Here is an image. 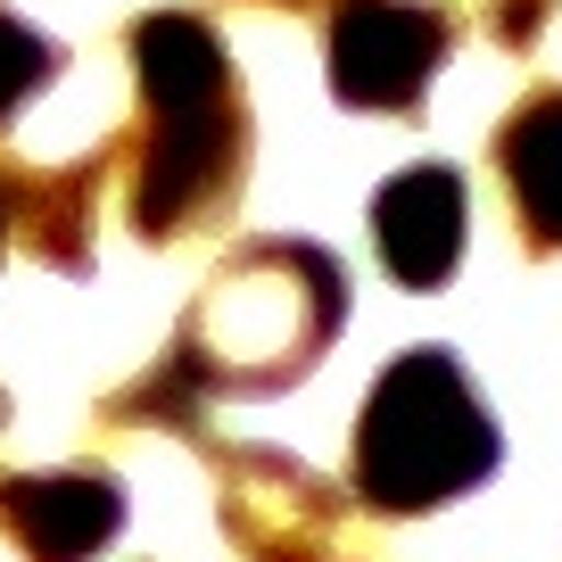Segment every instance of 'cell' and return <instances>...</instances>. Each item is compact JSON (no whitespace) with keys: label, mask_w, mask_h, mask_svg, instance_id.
I'll return each instance as SVG.
<instances>
[{"label":"cell","mask_w":562,"mask_h":562,"mask_svg":"<svg viewBox=\"0 0 562 562\" xmlns=\"http://www.w3.org/2000/svg\"><path fill=\"white\" fill-rule=\"evenodd\" d=\"M348 323V273L315 240H240L199 299L182 306L175 348L158 356L199 405L207 397H273L306 381Z\"/></svg>","instance_id":"7a4b0ae2"},{"label":"cell","mask_w":562,"mask_h":562,"mask_svg":"<svg viewBox=\"0 0 562 562\" xmlns=\"http://www.w3.org/2000/svg\"><path fill=\"white\" fill-rule=\"evenodd\" d=\"M0 248H9V166H0Z\"/></svg>","instance_id":"7c38bea8"},{"label":"cell","mask_w":562,"mask_h":562,"mask_svg":"<svg viewBox=\"0 0 562 562\" xmlns=\"http://www.w3.org/2000/svg\"><path fill=\"white\" fill-rule=\"evenodd\" d=\"M546 18H554V0H488V34L505 42V50H529Z\"/></svg>","instance_id":"8fae6325"},{"label":"cell","mask_w":562,"mask_h":562,"mask_svg":"<svg viewBox=\"0 0 562 562\" xmlns=\"http://www.w3.org/2000/svg\"><path fill=\"white\" fill-rule=\"evenodd\" d=\"M265 9H323V0H265ZM331 9H339V0H331Z\"/></svg>","instance_id":"4fadbf2b"},{"label":"cell","mask_w":562,"mask_h":562,"mask_svg":"<svg viewBox=\"0 0 562 562\" xmlns=\"http://www.w3.org/2000/svg\"><path fill=\"white\" fill-rule=\"evenodd\" d=\"M456 50L447 0H339L331 9V100L356 116H414Z\"/></svg>","instance_id":"5b68a950"},{"label":"cell","mask_w":562,"mask_h":562,"mask_svg":"<svg viewBox=\"0 0 562 562\" xmlns=\"http://www.w3.org/2000/svg\"><path fill=\"white\" fill-rule=\"evenodd\" d=\"M58 67H67V50H58L42 25L0 18V124L18 116L34 91H50V83H58Z\"/></svg>","instance_id":"30bf717a"},{"label":"cell","mask_w":562,"mask_h":562,"mask_svg":"<svg viewBox=\"0 0 562 562\" xmlns=\"http://www.w3.org/2000/svg\"><path fill=\"white\" fill-rule=\"evenodd\" d=\"M488 166L513 199V224H521L529 257H554L562 248V83L529 91L505 124L488 133Z\"/></svg>","instance_id":"9c48e42d"},{"label":"cell","mask_w":562,"mask_h":562,"mask_svg":"<svg viewBox=\"0 0 562 562\" xmlns=\"http://www.w3.org/2000/svg\"><path fill=\"white\" fill-rule=\"evenodd\" d=\"M116 166L124 133L67 166H9V240H25V257H42L50 273H91V224Z\"/></svg>","instance_id":"ba28073f"},{"label":"cell","mask_w":562,"mask_h":562,"mask_svg":"<svg viewBox=\"0 0 562 562\" xmlns=\"http://www.w3.org/2000/svg\"><path fill=\"white\" fill-rule=\"evenodd\" d=\"M124 529V488L100 463L67 472H0V538L25 562H91Z\"/></svg>","instance_id":"8992f818"},{"label":"cell","mask_w":562,"mask_h":562,"mask_svg":"<svg viewBox=\"0 0 562 562\" xmlns=\"http://www.w3.org/2000/svg\"><path fill=\"white\" fill-rule=\"evenodd\" d=\"M496 456H505L496 414L463 381V364L447 348H405L356 414L348 488L381 521H414V513H439L463 488H480Z\"/></svg>","instance_id":"3957f363"},{"label":"cell","mask_w":562,"mask_h":562,"mask_svg":"<svg viewBox=\"0 0 562 562\" xmlns=\"http://www.w3.org/2000/svg\"><path fill=\"white\" fill-rule=\"evenodd\" d=\"M215 472V521L248 562H364L356 546V488H331L315 463L281 447L215 439L207 422L182 430Z\"/></svg>","instance_id":"277c9868"},{"label":"cell","mask_w":562,"mask_h":562,"mask_svg":"<svg viewBox=\"0 0 562 562\" xmlns=\"http://www.w3.org/2000/svg\"><path fill=\"white\" fill-rule=\"evenodd\" d=\"M0 430H9V397H0Z\"/></svg>","instance_id":"5bb4252c"},{"label":"cell","mask_w":562,"mask_h":562,"mask_svg":"<svg viewBox=\"0 0 562 562\" xmlns=\"http://www.w3.org/2000/svg\"><path fill=\"white\" fill-rule=\"evenodd\" d=\"M140 116L124 133V215L149 248L224 224L248 182V91L199 9H149L124 34Z\"/></svg>","instance_id":"6da1fadb"},{"label":"cell","mask_w":562,"mask_h":562,"mask_svg":"<svg viewBox=\"0 0 562 562\" xmlns=\"http://www.w3.org/2000/svg\"><path fill=\"white\" fill-rule=\"evenodd\" d=\"M463 224H472V199H463L456 166H405L372 191V248H381L389 281H405V290H439L456 273Z\"/></svg>","instance_id":"52a82bcc"}]
</instances>
